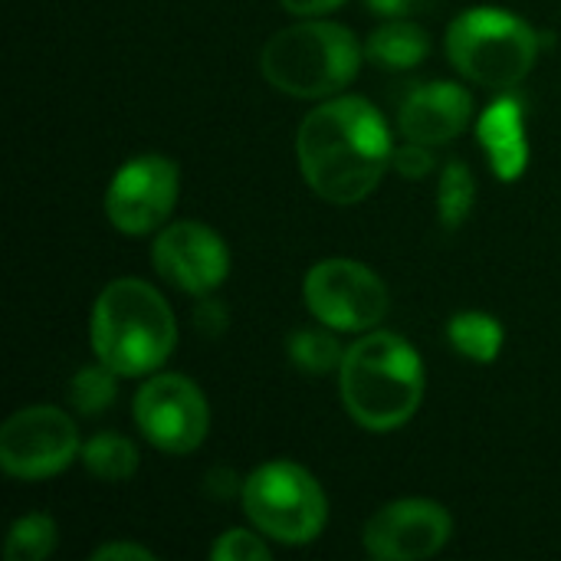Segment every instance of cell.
<instances>
[{
  "mask_svg": "<svg viewBox=\"0 0 561 561\" xmlns=\"http://www.w3.org/2000/svg\"><path fill=\"white\" fill-rule=\"evenodd\" d=\"M263 533H250V529H230L217 539V546L210 549L214 561H270L273 552L270 546L260 539Z\"/></svg>",
  "mask_w": 561,
  "mask_h": 561,
  "instance_id": "obj_22",
  "label": "cell"
},
{
  "mask_svg": "<svg viewBox=\"0 0 561 561\" xmlns=\"http://www.w3.org/2000/svg\"><path fill=\"white\" fill-rule=\"evenodd\" d=\"M227 322V312L217 299H201L197 306V325L201 332H220V325Z\"/></svg>",
  "mask_w": 561,
  "mask_h": 561,
  "instance_id": "obj_26",
  "label": "cell"
},
{
  "mask_svg": "<svg viewBox=\"0 0 561 561\" xmlns=\"http://www.w3.org/2000/svg\"><path fill=\"white\" fill-rule=\"evenodd\" d=\"M135 424L151 447L181 457L204 444L210 408L191 378L154 371L135 394Z\"/></svg>",
  "mask_w": 561,
  "mask_h": 561,
  "instance_id": "obj_8",
  "label": "cell"
},
{
  "mask_svg": "<svg viewBox=\"0 0 561 561\" xmlns=\"http://www.w3.org/2000/svg\"><path fill=\"white\" fill-rule=\"evenodd\" d=\"M89 335L102 365L122 378H145L171 358L178 319L151 283L125 276L99 293Z\"/></svg>",
  "mask_w": 561,
  "mask_h": 561,
  "instance_id": "obj_3",
  "label": "cell"
},
{
  "mask_svg": "<svg viewBox=\"0 0 561 561\" xmlns=\"http://www.w3.org/2000/svg\"><path fill=\"white\" fill-rule=\"evenodd\" d=\"M279 3L293 16H322V13H332L342 0H279Z\"/></svg>",
  "mask_w": 561,
  "mask_h": 561,
  "instance_id": "obj_27",
  "label": "cell"
},
{
  "mask_svg": "<svg viewBox=\"0 0 561 561\" xmlns=\"http://www.w3.org/2000/svg\"><path fill=\"white\" fill-rule=\"evenodd\" d=\"M539 33L523 16L500 7H473L454 16L447 56L454 69L483 89L519 85L539 59Z\"/></svg>",
  "mask_w": 561,
  "mask_h": 561,
  "instance_id": "obj_5",
  "label": "cell"
},
{
  "mask_svg": "<svg viewBox=\"0 0 561 561\" xmlns=\"http://www.w3.org/2000/svg\"><path fill=\"white\" fill-rule=\"evenodd\" d=\"M118 378L122 375H115L108 365H89V368H82V371H76L72 375V381H69V404L79 411V414H85V417H95V414H102L105 408H112V401H115V394H118Z\"/></svg>",
  "mask_w": 561,
  "mask_h": 561,
  "instance_id": "obj_20",
  "label": "cell"
},
{
  "mask_svg": "<svg viewBox=\"0 0 561 561\" xmlns=\"http://www.w3.org/2000/svg\"><path fill=\"white\" fill-rule=\"evenodd\" d=\"M454 533L450 513L434 500H394L365 526V549L381 561L434 559Z\"/></svg>",
  "mask_w": 561,
  "mask_h": 561,
  "instance_id": "obj_12",
  "label": "cell"
},
{
  "mask_svg": "<svg viewBox=\"0 0 561 561\" xmlns=\"http://www.w3.org/2000/svg\"><path fill=\"white\" fill-rule=\"evenodd\" d=\"M306 309L335 332H371L388 316V286L358 260H322L302 283Z\"/></svg>",
  "mask_w": 561,
  "mask_h": 561,
  "instance_id": "obj_7",
  "label": "cell"
},
{
  "mask_svg": "<svg viewBox=\"0 0 561 561\" xmlns=\"http://www.w3.org/2000/svg\"><path fill=\"white\" fill-rule=\"evenodd\" d=\"M115 559H138V561H151V552L135 546V542H108V546H99L92 552V561H115Z\"/></svg>",
  "mask_w": 561,
  "mask_h": 561,
  "instance_id": "obj_25",
  "label": "cell"
},
{
  "mask_svg": "<svg viewBox=\"0 0 561 561\" xmlns=\"http://www.w3.org/2000/svg\"><path fill=\"white\" fill-rule=\"evenodd\" d=\"M477 135L490 158V168L500 181L523 178L529 164V141H526V112L516 95H503L480 115Z\"/></svg>",
  "mask_w": 561,
  "mask_h": 561,
  "instance_id": "obj_14",
  "label": "cell"
},
{
  "mask_svg": "<svg viewBox=\"0 0 561 561\" xmlns=\"http://www.w3.org/2000/svg\"><path fill=\"white\" fill-rule=\"evenodd\" d=\"M365 53H368V59L378 62L381 69H414L417 62L427 59L431 39H427V33H424L417 23H411L408 16H398V20L381 23V26L368 36Z\"/></svg>",
  "mask_w": 561,
  "mask_h": 561,
  "instance_id": "obj_15",
  "label": "cell"
},
{
  "mask_svg": "<svg viewBox=\"0 0 561 561\" xmlns=\"http://www.w3.org/2000/svg\"><path fill=\"white\" fill-rule=\"evenodd\" d=\"M342 404L375 434L404 427L424 401V362L394 332H365L339 365Z\"/></svg>",
  "mask_w": 561,
  "mask_h": 561,
  "instance_id": "obj_2",
  "label": "cell"
},
{
  "mask_svg": "<svg viewBox=\"0 0 561 561\" xmlns=\"http://www.w3.org/2000/svg\"><path fill=\"white\" fill-rule=\"evenodd\" d=\"M243 513L247 519L273 542L283 546H309L322 536L329 519V503L319 480L289 460H273L256 467L243 486Z\"/></svg>",
  "mask_w": 561,
  "mask_h": 561,
  "instance_id": "obj_6",
  "label": "cell"
},
{
  "mask_svg": "<svg viewBox=\"0 0 561 561\" xmlns=\"http://www.w3.org/2000/svg\"><path fill=\"white\" fill-rule=\"evenodd\" d=\"M358 36L332 20L302 16L270 36L260 53V69L266 82L296 99H332L362 69Z\"/></svg>",
  "mask_w": 561,
  "mask_h": 561,
  "instance_id": "obj_4",
  "label": "cell"
},
{
  "mask_svg": "<svg viewBox=\"0 0 561 561\" xmlns=\"http://www.w3.org/2000/svg\"><path fill=\"white\" fill-rule=\"evenodd\" d=\"M56 549V523L46 513H30L7 536V561H43Z\"/></svg>",
  "mask_w": 561,
  "mask_h": 561,
  "instance_id": "obj_21",
  "label": "cell"
},
{
  "mask_svg": "<svg viewBox=\"0 0 561 561\" xmlns=\"http://www.w3.org/2000/svg\"><path fill=\"white\" fill-rule=\"evenodd\" d=\"M181 171L164 154H138L125 161L108 191H105V217L115 230L128 237L154 233L164 227L178 204Z\"/></svg>",
  "mask_w": 561,
  "mask_h": 561,
  "instance_id": "obj_10",
  "label": "cell"
},
{
  "mask_svg": "<svg viewBox=\"0 0 561 561\" xmlns=\"http://www.w3.org/2000/svg\"><path fill=\"white\" fill-rule=\"evenodd\" d=\"M391 131L385 115L358 95H332L316 105L296 135L306 184L329 204L365 201L391 168Z\"/></svg>",
  "mask_w": 561,
  "mask_h": 561,
  "instance_id": "obj_1",
  "label": "cell"
},
{
  "mask_svg": "<svg viewBox=\"0 0 561 561\" xmlns=\"http://www.w3.org/2000/svg\"><path fill=\"white\" fill-rule=\"evenodd\" d=\"M82 463L85 470L102 480V483H125L138 470V450L128 437L122 434H95L92 440L82 444Z\"/></svg>",
  "mask_w": 561,
  "mask_h": 561,
  "instance_id": "obj_17",
  "label": "cell"
},
{
  "mask_svg": "<svg viewBox=\"0 0 561 561\" xmlns=\"http://www.w3.org/2000/svg\"><path fill=\"white\" fill-rule=\"evenodd\" d=\"M473 122V95L460 82H427L404 95L398 128L408 141L447 145Z\"/></svg>",
  "mask_w": 561,
  "mask_h": 561,
  "instance_id": "obj_13",
  "label": "cell"
},
{
  "mask_svg": "<svg viewBox=\"0 0 561 561\" xmlns=\"http://www.w3.org/2000/svg\"><path fill=\"white\" fill-rule=\"evenodd\" d=\"M437 0H368V7L388 20H398V16H414V13H424L431 10Z\"/></svg>",
  "mask_w": 561,
  "mask_h": 561,
  "instance_id": "obj_24",
  "label": "cell"
},
{
  "mask_svg": "<svg viewBox=\"0 0 561 561\" xmlns=\"http://www.w3.org/2000/svg\"><path fill=\"white\" fill-rule=\"evenodd\" d=\"M151 266L164 283L191 296H210L230 273V250L197 220L164 224L151 243Z\"/></svg>",
  "mask_w": 561,
  "mask_h": 561,
  "instance_id": "obj_11",
  "label": "cell"
},
{
  "mask_svg": "<svg viewBox=\"0 0 561 561\" xmlns=\"http://www.w3.org/2000/svg\"><path fill=\"white\" fill-rule=\"evenodd\" d=\"M473 201H477V181H473L470 168L463 161H450L440 171V187H437V214H440V224L447 230H457L470 217Z\"/></svg>",
  "mask_w": 561,
  "mask_h": 561,
  "instance_id": "obj_19",
  "label": "cell"
},
{
  "mask_svg": "<svg viewBox=\"0 0 561 561\" xmlns=\"http://www.w3.org/2000/svg\"><path fill=\"white\" fill-rule=\"evenodd\" d=\"M391 168L401 174V178H424L431 168H434V154H431V145H421V141H404L401 148H394L391 154Z\"/></svg>",
  "mask_w": 561,
  "mask_h": 561,
  "instance_id": "obj_23",
  "label": "cell"
},
{
  "mask_svg": "<svg viewBox=\"0 0 561 561\" xmlns=\"http://www.w3.org/2000/svg\"><path fill=\"white\" fill-rule=\"evenodd\" d=\"M79 454L76 421L53 404L23 408L0 431V467L16 480L56 477Z\"/></svg>",
  "mask_w": 561,
  "mask_h": 561,
  "instance_id": "obj_9",
  "label": "cell"
},
{
  "mask_svg": "<svg viewBox=\"0 0 561 561\" xmlns=\"http://www.w3.org/2000/svg\"><path fill=\"white\" fill-rule=\"evenodd\" d=\"M447 335H450V345L470 362L490 365L500 358L503 325L486 312H457L447 325Z\"/></svg>",
  "mask_w": 561,
  "mask_h": 561,
  "instance_id": "obj_16",
  "label": "cell"
},
{
  "mask_svg": "<svg viewBox=\"0 0 561 561\" xmlns=\"http://www.w3.org/2000/svg\"><path fill=\"white\" fill-rule=\"evenodd\" d=\"M325 329H296L289 335L286 352L296 362V368H302L309 375H329V371H335L342 365L345 352H342V345L332 335L335 329L332 332H325Z\"/></svg>",
  "mask_w": 561,
  "mask_h": 561,
  "instance_id": "obj_18",
  "label": "cell"
}]
</instances>
